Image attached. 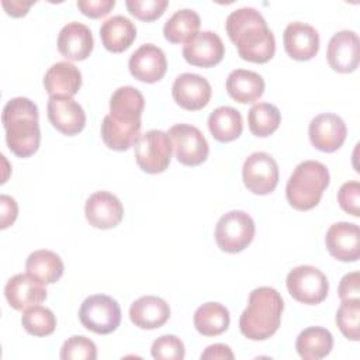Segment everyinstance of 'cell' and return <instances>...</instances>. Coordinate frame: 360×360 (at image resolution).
<instances>
[{
    "label": "cell",
    "instance_id": "1",
    "mask_svg": "<svg viewBox=\"0 0 360 360\" xmlns=\"http://www.w3.org/2000/svg\"><path fill=\"white\" fill-rule=\"evenodd\" d=\"M225 28L243 60L266 63L274 56V34L256 8L242 7L232 11L226 18Z\"/></svg>",
    "mask_w": 360,
    "mask_h": 360
},
{
    "label": "cell",
    "instance_id": "2",
    "mask_svg": "<svg viewBox=\"0 0 360 360\" xmlns=\"http://www.w3.org/2000/svg\"><path fill=\"white\" fill-rule=\"evenodd\" d=\"M38 107L27 97H14L7 101L1 112L8 149L18 158L34 155L41 142Z\"/></svg>",
    "mask_w": 360,
    "mask_h": 360
},
{
    "label": "cell",
    "instance_id": "3",
    "mask_svg": "<svg viewBox=\"0 0 360 360\" xmlns=\"http://www.w3.org/2000/svg\"><path fill=\"white\" fill-rule=\"evenodd\" d=\"M284 301L273 287L255 288L248 300V307L239 318L242 335L250 340H266L273 336L281 322Z\"/></svg>",
    "mask_w": 360,
    "mask_h": 360
},
{
    "label": "cell",
    "instance_id": "4",
    "mask_svg": "<svg viewBox=\"0 0 360 360\" xmlns=\"http://www.w3.org/2000/svg\"><path fill=\"white\" fill-rule=\"evenodd\" d=\"M329 186L328 167L316 160H304L291 173L285 197L288 204L298 211H308L318 205Z\"/></svg>",
    "mask_w": 360,
    "mask_h": 360
},
{
    "label": "cell",
    "instance_id": "5",
    "mask_svg": "<svg viewBox=\"0 0 360 360\" xmlns=\"http://www.w3.org/2000/svg\"><path fill=\"white\" fill-rule=\"evenodd\" d=\"M255 221L245 211H229L215 225V242L226 253H238L250 245L255 238Z\"/></svg>",
    "mask_w": 360,
    "mask_h": 360
},
{
    "label": "cell",
    "instance_id": "6",
    "mask_svg": "<svg viewBox=\"0 0 360 360\" xmlns=\"http://www.w3.org/2000/svg\"><path fill=\"white\" fill-rule=\"evenodd\" d=\"M172 141L167 132L150 129L139 135L134 143V155L138 166L149 173L158 174L165 172L172 160Z\"/></svg>",
    "mask_w": 360,
    "mask_h": 360
},
{
    "label": "cell",
    "instance_id": "7",
    "mask_svg": "<svg viewBox=\"0 0 360 360\" xmlns=\"http://www.w3.org/2000/svg\"><path fill=\"white\" fill-rule=\"evenodd\" d=\"M79 319L86 329L97 335H108L121 323V308L112 297L94 294L82 302Z\"/></svg>",
    "mask_w": 360,
    "mask_h": 360
},
{
    "label": "cell",
    "instance_id": "8",
    "mask_svg": "<svg viewBox=\"0 0 360 360\" xmlns=\"http://www.w3.org/2000/svg\"><path fill=\"white\" fill-rule=\"evenodd\" d=\"M285 285L290 295L302 304H321L329 291V281L326 276L316 267L309 264L297 266L287 274Z\"/></svg>",
    "mask_w": 360,
    "mask_h": 360
},
{
    "label": "cell",
    "instance_id": "9",
    "mask_svg": "<svg viewBox=\"0 0 360 360\" xmlns=\"http://www.w3.org/2000/svg\"><path fill=\"white\" fill-rule=\"evenodd\" d=\"M176 159L184 166H198L207 160L210 146L202 132L190 124H176L169 128Z\"/></svg>",
    "mask_w": 360,
    "mask_h": 360
},
{
    "label": "cell",
    "instance_id": "10",
    "mask_svg": "<svg viewBox=\"0 0 360 360\" xmlns=\"http://www.w3.org/2000/svg\"><path fill=\"white\" fill-rule=\"evenodd\" d=\"M242 179L245 187L253 194H270L278 183V165L269 153L255 152L243 163Z\"/></svg>",
    "mask_w": 360,
    "mask_h": 360
},
{
    "label": "cell",
    "instance_id": "11",
    "mask_svg": "<svg viewBox=\"0 0 360 360\" xmlns=\"http://www.w3.org/2000/svg\"><path fill=\"white\" fill-rule=\"evenodd\" d=\"M347 128L345 121L332 112H323L314 117L308 127L311 143L326 153L338 150L346 139Z\"/></svg>",
    "mask_w": 360,
    "mask_h": 360
},
{
    "label": "cell",
    "instance_id": "12",
    "mask_svg": "<svg viewBox=\"0 0 360 360\" xmlns=\"http://www.w3.org/2000/svg\"><path fill=\"white\" fill-rule=\"evenodd\" d=\"M210 82L195 73L179 75L172 86V96L177 105L188 111L204 108L211 98Z\"/></svg>",
    "mask_w": 360,
    "mask_h": 360
},
{
    "label": "cell",
    "instance_id": "13",
    "mask_svg": "<svg viewBox=\"0 0 360 360\" xmlns=\"http://www.w3.org/2000/svg\"><path fill=\"white\" fill-rule=\"evenodd\" d=\"M326 59L329 66L339 73L354 72L360 60V41L354 31L343 30L332 35L328 44Z\"/></svg>",
    "mask_w": 360,
    "mask_h": 360
},
{
    "label": "cell",
    "instance_id": "14",
    "mask_svg": "<svg viewBox=\"0 0 360 360\" xmlns=\"http://www.w3.org/2000/svg\"><path fill=\"white\" fill-rule=\"evenodd\" d=\"M87 222L97 229H111L117 226L124 217V207L117 195L110 191H96L84 205Z\"/></svg>",
    "mask_w": 360,
    "mask_h": 360
},
{
    "label": "cell",
    "instance_id": "15",
    "mask_svg": "<svg viewBox=\"0 0 360 360\" xmlns=\"http://www.w3.org/2000/svg\"><path fill=\"white\" fill-rule=\"evenodd\" d=\"M46 110L49 122L63 135L73 136L83 131L86 125V112L72 97L52 96L48 100Z\"/></svg>",
    "mask_w": 360,
    "mask_h": 360
},
{
    "label": "cell",
    "instance_id": "16",
    "mask_svg": "<svg viewBox=\"0 0 360 360\" xmlns=\"http://www.w3.org/2000/svg\"><path fill=\"white\" fill-rule=\"evenodd\" d=\"M225 55V46L218 34L201 31L183 46V58L187 63L198 68H212Z\"/></svg>",
    "mask_w": 360,
    "mask_h": 360
},
{
    "label": "cell",
    "instance_id": "17",
    "mask_svg": "<svg viewBox=\"0 0 360 360\" xmlns=\"http://www.w3.org/2000/svg\"><path fill=\"white\" fill-rule=\"evenodd\" d=\"M128 68L131 75L143 83H156L163 79L167 70V60L165 52L153 45H141L129 58Z\"/></svg>",
    "mask_w": 360,
    "mask_h": 360
},
{
    "label": "cell",
    "instance_id": "18",
    "mask_svg": "<svg viewBox=\"0 0 360 360\" xmlns=\"http://www.w3.org/2000/svg\"><path fill=\"white\" fill-rule=\"evenodd\" d=\"M325 245L328 252L340 262H357L360 257V229L352 222H336L329 226Z\"/></svg>",
    "mask_w": 360,
    "mask_h": 360
},
{
    "label": "cell",
    "instance_id": "19",
    "mask_svg": "<svg viewBox=\"0 0 360 360\" xmlns=\"http://www.w3.org/2000/svg\"><path fill=\"white\" fill-rule=\"evenodd\" d=\"M4 295L11 308L25 311L45 301L46 288L28 273H18L6 283Z\"/></svg>",
    "mask_w": 360,
    "mask_h": 360
},
{
    "label": "cell",
    "instance_id": "20",
    "mask_svg": "<svg viewBox=\"0 0 360 360\" xmlns=\"http://www.w3.org/2000/svg\"><path fill=\"white\" fill-rule=\"evenodd\" d=\"M284 49L290 58L295 60H309L319 51L318 31L301 21L290 22L283 34Z\"/></svg>",
    "mask_w": 360,
    "mask_h": 360
},
{
    "label": "cell",
    "instance_id": "21",
    "mask_svg": "<svg viewBox=\"0 0 360 360\" xmlns=\"http://www.w3.org/2000/svg\"><path fill=\"white\" fill-rule=\"evenodd\" d=\"M93 34L82 22H68L58 35V51L68 60H84L93 51Z\"/></svg>",
    "mask_w": 360,
    "mask_h": 360
},
{
    "label": "cell",
    "instance_id": "22",
    "mask_svg": "<svg viewBox=\"0 0 360 360\" xmlns=\"http://www.w3.org/2000/svg\"><path fill=\"white\" fill-rule=\"evenodd\" d=\"M170 318L169 304L156 295H143L129 307L131 322L141 329H156Z\"/></svg>",
    "mask_w": 360,
    "mask_h": 360
},
{
    "label": "cell",
    "instance_id": "23",
    "mask_svg": "<svg viewBox=\"0 0 360 360\" xmlns=\"http://www.w3.org/2000/svg\"><path fill=\"white\" fill-rule=\"evenodd\" d=\"M44 87L49 97H73L82 87V73L70 62H56L46 70Z\"/></svg>",
    "mask_w": 360,
    "mask_h": 360
},
{
    "label": "cell",
    "instance_id": "24",
    "mask_svg": "<svg viewBox=\"0 0 360 360\" xmlns=\"http://www.w3.org/2000/svg\"><path fill=\"white\" fill-rule=\"evenodd\" d=\"M100 38L107 51L120 53L127 51L135 41L136 27L124 15H112L101 24Z\"/></svg>",
    "mask_w": 360,
    "mask_h": 360
},
{
    "label": "cell",
    "instance_id": "25",
    "mask_svg": "<svg viewBox=\"0 0 360 360\" xmlns=\"http://www.w3.org/2000/svg\"><path fill=\"white\" fill-rule=\"evenodd\" d=\"M226 91L238 103H253L264 93L263 77L252 70L235 69L226 77Z\"/></svg>",
    "mask_w": 360,
    "mask_h": 360
},
{
    "label": "cell",
    "instance_id": "26",
    "mask_svg": "<svg viewBox=\"0 0 360 360\" xmlns=\"http://www.w3.org/2000/svg\"><path fill=\"white\" fill-rule=\"evenodd\" d=\"M145 98L142 93L132 86L118 87L110 98V115L117 121H141Z\"/></svg>",
    "mask_w": 360,
    "mask_h": 360
},
{
    "label": "cell",
    "instance_id": "27",
    "mask_svg": "<svg viewBox=\"0 0 360 360\" xmlns=\"http://www.w3.org/2000/svg\"><path fill=\"white\" fill-rule=\"evenodd\" d=\"M142 122H124L114 120L110 114L101 122V139L112 150H127L139 138Z\"/></svg>",
    "mask_w": 360,
    "mask_h": 360
},
{
    "label": "cell",
    "instance_id": "28",
    "mask_svg": "<svg viewBox=\"0 0 360 360\" xmlns=\"http://www.w3.org/2000/svg\"><path fill=\"white\" fill-rule=\"evenodd\" d=\"M333 347L332 333L322 326L305 328L295 340V349L304 360H319L326 357Z\"/></svg>",
    "mask_w": 360,
    "mask_h": 360
},
{
    "label": "cell",
    "instance_id": "29",
    "mask_svg": "<svg viewBox=\"0 0 360 360\" xmlns=\"http://www.w3.org/2000/svg\"><path fill=\"white\" fill-rule=\"evenodd\" d=\"M25 270L30 276L41 281L42 284H53L63 276V262L52 250L39 249L27 257Z\"/></svg>",
    "mask_w": 360,
    "mask_h": 360
},
{
    "label": "cell",
    "instance_id": "30",
    "mask_svg": "<svg viewBox=\"0 0 360 360\" xmlns=\"http://www.w3.org/2000/svg\"><path fill=\"white\" fill-rule=\"evenodd\" d=\"M208 129L219 142H231L240 136L243 121L240 112L229 105L215 108L208 117Z\"/></svg>",
    "mask_w": 360,
    "mask_h": 360
},
{
    "label": "cell",
    "instance_id": "31",
    "mask_svg": "<svg viewBox=\"0 0 360 360\" xmlns=\"http://www.w3.org/2000/svg\"><path fill=\"white\" fill-rule=\"evenodd\" d=\"M229 311L219 302H205L194 312V328L202 336H217L229 326Z\"/></svg>",
    "mask_w": 360,
    "mask_h": 360
},
{
    "label": "cell",
    "instance_id": "32",
    "mask_svg": "<svg viewBox=\"0 0 360 360\" xmlns=\"http://www.w3.org/2000/svg\"><path fill=\"white\" fill-rule=\"evenodd\" d=\"M200 15L191 8L177 10L163 25V35L172 44H186L198 34Z\"/></svg>",
    "mask_w": 360,
    "mask_h": 360
},
{
    "label": "cell",
    "instance_id": "33",
    "mask_svg": "<svg viewBox=\"0 0 360 360\" xmlns=\"http://www.w3.org/2000/svg\"><path fill=\"white\" fill-rule=\"evenodd\" d=\"M280 110L270 103H257L248 112L249 129L255 136L266 138L271 135L280 125Z\"/></svg>",
    "mask_w": 360,
    "mask_h": 360
},
{
    "label": "cell",
    "instance_id": "34",
    "mask_svg": "<svg viewBox=\"0 0 360 360\" xmlns=\"http://www.w3.org/2000/svg\"><path fill=\"white\" fill-rule=\"evenodd\" d=\"M21 325L30 335L42 338L53 333L56 328V316L49 308L34 305L22 312Z\"/></svg>",
    "mask_w": 360,
    "mask_h": 360
},
{
    "label": "cell",
    "instance_id": "35",
    "mask_svg": "<svg viewBox=\"0 0 360 360\" xmlns=\"http://www.w3.org/2000/svg\"><path fill=\"white\" fill-rule=\"evenodd\" d=\"M359 319H360V300H346L342 301L336 311V325L342 335L349 340L359 342Z\"/></svg>",
    "mask_w": 360,
    "mask_h": 360
},
{
    "label": "cell",
    "instance_id": "36",
    "mask_svg": "<svg viewBox=\"0 0 360 360\" xmlns=\"http://www.w3.org/2000/svg\"><path fill=\"white\" fill-rule=\"evenodd\" d=\"M62 360H94L97 359V347L93 340L86 336L75 335L65 340L60 347Z\"/></svg>",
    "mask_w": 360,
    "mask_h": 360
},
{
    "label": "cell",
    "instance_id": "37",
    "mask_svg": "<svg viewBox=\"0 0 360 360\" xmlns=\"http://www.w3.org/2000/svg\"><path fill=\"white\" fill-rule=\"evenodd\" d=\"M150 354L156 360H183L186 350L183 342L174 335H163L153 340Z\"/></svg>",
    "mask_w": 360,
    "mask_h": 360
},
{
    "label": "cell",
    "instance_id": "38",
    "mask_svg": "<svg viewBox=\"0 0 360 360\" xmlns=\"http://www.w3.org/2000/svg\"><path fill=\"white\" fill-rule=\"evenodd\" d=\"M169 1L167 0H127L125 6L128 11L138 20L155 21L165 13Z\"/></svg>",
    "mask_w": 360,
    "mask_h": 360
},
{
    "label": "cell",
    "instance_id": "39",
    "mask_svg": "<svg viewBox=\"0 0 360 360\" xmlns=\"http://www.w3.org/2000/svg\"><path fill=\"white\" fill-rule=\"evenodd\" d=\"M338 202L343 211L353 217H359V204H360V183L346 181L338 191Z\"/></svg>",
    "mask_w": 360,
    "mask_h": 360
},
{
    "label": "cell",
    "instance_id": "40",
    "mask_svg": "<svg viewBox=\"0 0 360 360\" xmlns=\"http://www.w3.org/2000/svg\"><path fill=\"white\" fill-rule=\"evenodd\" d=\"M115 6V0H79L77 8L90 18L107 15Z\"/></svg>",
    "mask_w": 360,
    "mask_h": 360
},
{
    "label": "cell",
    "instance_id": "41",
    "mask_svg": "<svg viewBox=\"0 0 360 360\" xmlns=\"http://www.w3.org/2000/svg\"><path fill=\"white\" fill-rule=\"evenodd\" d=\"M360 274L359 271H352L347 273L342 277L340 283H339V288H338V294L339 298L342 301L346 300H360Z\"/></svg>",
    "mask_w": 360,
    "mask_h": 360
},
{
    "label": "cell",
    "instance_id": "42",
    "mask_svg": "<svg viewBox=\"0 0 360 360\" xmlns=\"http://www.w3.org/2000/svg\"><path fill=\"white\" fill-rule=\"evenodd\" d=\"M0 208H1V224L0 228L6 229L7 226H10L18 214V207L17 202L13 197L1 194L0 195Z\"/></svg>",
    "mask_w": 360,
    "mask_h": 360
},
{
    "label": "cell",
    "instance_id": "43",
    "mask_svg": "<svg viewBox=\"0 0 360 360\" xmlns=\"http://www.w3.org/2000/svg\"><path fill=\"white\" fill-rule=\"evenodd\" d=\"M232 360L233 359V353L231 350V347L228 345H222V343H215L208 346L202 353H201V360Z\"/></svg>",
    "mask_w": 360,
    "mask_h": 360
},
{
    "label": "cell",
    "instance_id": "44",
    "mask_svg": "<svg viewBox=\"0 0 360 360\" xmlns=\"http://www.w3.org/2000/svg\"><path fill=\"white\" fill-rule=\"evenodd\" d=\"M34 4V1H22V0H3L1 6L4 7L6 13L11 17H22L28 13V8Z\"/></svg>",
    "mask_w": 360,
    "mask_h": 360
}]
</instances>
